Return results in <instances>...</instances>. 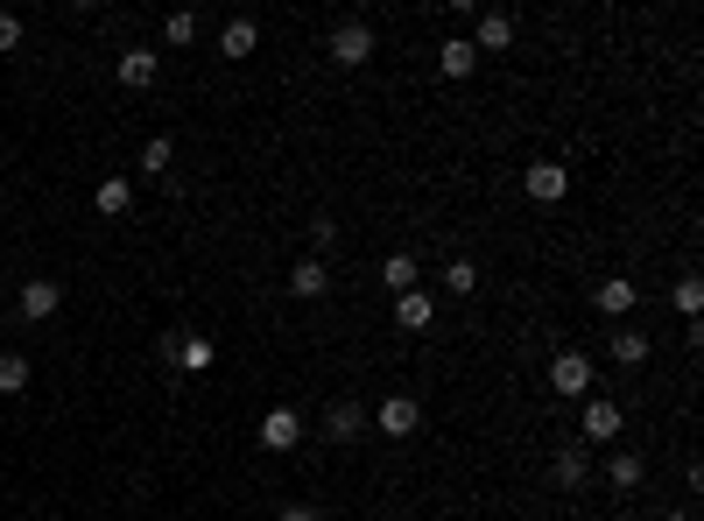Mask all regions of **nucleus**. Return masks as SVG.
I'll return each mask as SVG.
<instances>
[{"label": "nucleus", "instance_id": "b1692460", "mask_svg": "<svg viewBox=\"0 0 704 521\" xmlns=\"http://www.w3.org/2000/svg\"><path fill=\"white\" fill-rule=\"evenodd\" d=\"M162 42H170V50L198 42V14H170V22H162Z\"/></svg>", "mask_w": 704, "mask_h": 521}, {"label": "nucleus", "instance_id": "dca6fc26", "mask_svg": "<svg viewBox=\"0 0 704 521\" xmlns=\"http://www.w3.org/2000/svg\"><path fill=\"white\" fill-rule=\"evenodd\" d=\"M649 352H655V338L641 332V324H620V332H613V360L620 367H649Z\"/></svg>", "mask_w": 704, "mask_h": 521}, {"label": "nucleus", "instance_id": "0eeeda50", "mask_svg": "<svg viewBox=\"0 0 704 521\" xmlns=\"http://www.w3.org/2000/svg\"><path fill=\"white\" fill-rule=\"evenodd\" d=\"M592 303H598V318H634V303H641V282H627V275H606L592 289Z\"/></svg>", "mask_w": 704, "mask_h": 521}, {"label": "nucleus", "instance_id": "9b49d317", "mask_svg": "<svg viewBox=\"0 0 704 521\" xmlns=\"http://www.w3.org/2000/svg\"><path fill=\"white\" fill-rule=\"evenodd\" d=\"M549 480H557L564 494H578V486L592 480V451H585V444H564V451L549 458Z\"/></svg>", "mask_w": 704, "mask_h": 521}, {"label": "nucleus", "instance_id": "6e6552de", "mask_svg": "<svg viewBox=\"0 0 704 521\" xmlns=\"http://www.w3.org/2000/svg\"><path fill=\"white\" fill-rule=\"evenodd\" d=\"M22 318L28 324H42V318H57V303H64V282H50V275H36V282H22Z\"/></svg>", "mask_w": 704, "mask_h": 521}, {"label": "nucleus", "instance_id": "aec40b11", "mask_svg": "<svg viewBox=\"0 0 704 521\" xmlns=\"http://www.w3.org/2000/svg\"><path fill=\"white\" fill-rule=\"evenodd\" d=\"M416 282H423V268H416V255H387L381 261V289H395V296H409Z\"/></svg>", "mask_w": 704, "mask_h": 521}, {"label": "nucleus", "instance_id": "1a4fd4ad", "mask_svg": "<svg viewBox=\"0 0 704 521\" xmlns=\"http://www.w3.org/2000/svg\"><path fill=\"white\" fill-rule=\"evenodd\" d=\"M592 388V360L585 352H557L549 360V395H585Z\"/></svg>", "mask_w": 704, "mask_h": 521}, {"label": "nucleus", "instance_id": "423d86ee", "mask_svg": "<svg viewBox=\"0 0 704 521\" xmlns=\"http://www.w3.org/2000/svg\"><path fill=\"white\" fill-rule=\"evenodd\" d=\"M113 71H120V85H127V92H148V85L162 78V57L148 50V42H134V50H120Z\"/></svg>", "mask_w": 704, "mask_h": 521}, {"label": "nucleus", "instance_id": "f8f14e48", "mask_svg": "<svg viewBox=\"0 0 704 521\" xmlns=\"http://www.w3.org/2000/svg\"><path fill=\"white\" fill-rule=\"evenodd\" d=\"M289 296H296V303H318V296H332V268H324L318 255L296 261V268H289Z\"/></svg>", "mask_w": 704, "mask_h": 521}, {"label": "nucleus", "instance_id": "a878e982", "mask_svg": "<svg viewBox=\"0 0 704 521\" xmlns=\"http://www.w3.org/2000/svg\"><path fill=\"white\" fill-rule=\"evenodd\" d=\"M677 310H683V318H697V310H704V282H697V275L677 282Z\"/></svg>", "mask_w": 704, "mask_h": 521}, {"label": "nucleus", "instance_id": "bb28decb", "mask_svg": "<svg viewBox=\"0 0 704 521\" xmlns=\"http://www.w3.org/2000/svg\"><path fill=\"white\" fill-rule=\"evenodd\" d=\"M22 50V14H0V57Z\"/></svg>", "mask_w": 704, "mask_h": 521}, {"label": "nucleus", "instance_id": "39448f33", "mask_svg": "<svg viewBox=\"0 0 704 521\" xmlns=\"http://www.w3.org/2000/svg\"><path fill=\"white\" fill-rule=\"evenodd\" d=\"M472 50L479 57H501V50H515V14H501V8H486V14H479V22H472Z\"/></svg>", "mask_w": 704, "mask_h": 521}, {"label": "nucleus", "instance_id": "4468645a", "mask_svg": "<svg viewBox=\"0 0 704 521\" xmlns=\"http://www.w3.org/2000/svg\"><path fill=\"white\" fill-rule=\"evenodd\" d=\"M170 360L184 367V374H212V338H190V332H170Z\"/></svg>", "mask_w": 704, "mask_h": 521}, {"label": "nucleus", "instance_id": "cd10ccee", "mask_svg": "<svg viewBox=\"0 0 704 521\" xmlns=\"http://www.w3.org/2000/svg\"><path fill=\"white\" fill-rule=\"evenodd\" d=\"M282 521H324L318 508H282Z\"/></svg>", "mask_w": 704, "mask_h": 521}, {"label": "nucleus", "instance_id": "9d476101", "mask_svg": "<svg viewBox=\"0 0 704 521\" xmlns=\"http://www.w3.org/2000/svg\"><path fill=\"white\" fill-rule=\"evenodd\" d=\"M304 444V415L296 409H268L261 415V451H296Z\"/></svg>", "mask_w": 704, "mask_h": 521}, {"label": "nucleus", "instance_id": "412c9836", "mask_svg": "<svg viewBox=\"0 0 704 521\" xmlns=\"http://www.w3.org/2000/svg\"><path fill=\"white\" fill-rule=\"evenodd\" d=\"M254 42H261V28L239 14V22H226V36H219V57H254Z\"/></svg>", "mask_w": 704, "mask_h": 521}, {"label": "nucleus", "instance_id": "2eb2a0df", "mask_svg": "<svg viewBox=\"0 0 704 521\" xmlns=\"http://www.w3.org/2000/svg\"><path fill=\"white\" fill-rule=\"evenodd\" d=\"M395 324H402V332H430V324H437V303H430L423 289L395 296Z\"/></svg>", "mask_w": 704, "mask_h": 521}, {"label": "nucleus", "instance_id": "f3484780", "mask_svg": "<svg viewBox=\"0 0 704 521\" xmlns=\"http://www.w3.org/2000/svg\"><path fill=\"white\" fill-rule=\"evenodd\" d=\"M606 480L620 486V494H634V486L649 480V458L641 451H606Z\"/></svg>", "mask_w": 704, "mask_h": 521}, {"label": "nucleus", "instance_id": "20e7f679", "mask_svg": "<svg viewBox=\"0 0 704 521\" xmlns=\"http://www.w3.org/2000/svg\"><path fill=\"white\" fill-rule=\"evenodd\" d=\"M578 423H585V444H606V451H613V437H620V430H627V409H620V401H613V395H592Z\"/></svg>", "mask_w": 704, "mask_h": 521}, {"label": "nucleus", "instance_id": "c85d7f7f", "mask_svg": "<svg viewBox=\"0 0 704 521\" xmlns=\"http://www.w3.org/2000/svg\"><path fill=\"white\" fill-rule=\"evenodd\" d=\"M663 521H697V514H691V508H677V514H663Z\"/></svg>", "mask_w": 704, "mask_h": 521}, {"label": "nucleus", "instance_id": "ddd939ff", "mask_svg": "<svg viewBox=\"0 0 704 521\" xmlns=\"http://www.w3.org/2000/svg\"><path fill=\"white\" fill-rule=\"evenodd\" d=\"M359 430H367V409H359L353 395L324 409V437H332V444H359Z\"/></svg>", "mask_w": 704, "mask_h": 521}, {"label": "nucleus", "instance_id": "a211bd4d", "mask_svg": "<svg viewBox=\"0 0 704 521\" xmlns=\"http://www.w3.org/2000/svg\"><path fill=\"white\" fill-rule=\"evenodd\" d=\"M437 71H444V78H472V71H479V50H472L466 36L437 42Z\"/></svg>", "mask_w": 704, "mask_h": 521}, {"label": "nucleus", "instance_id": "393cba45", "mask_svg": "<svg viewBox=\"0 0 704 521\" xmlns=\"http://www.w3.org/2000/svg\"><path fill=\"white\" fill-rule=\"evenodd\" d=\"M170 156H176V141L170 134H148V148H141V170L156 176V170H170Z\"/></svg>", "mask_w": 704, "mask_h": 521}, {"label": "nucleus", "instance_id": "4be33fe9", "mask_svg": "<svg viewBox=\"0 0 704 521\" xmlns=\"http://www.w3.org/2000/svg\"><path fill=\"white\" fill-rule=\"evenodd\" d=\"M28 381H36V367H28V352H0V395H22Z\"/></svg>", "mask_w": 704, "mask_h": 521}, {"label": "nucleus", "instance_id": "5701e85b", "mask_svg": "<svg viewBox=\"0 0 704 521\" xmlns=\"http://www.w3.org/2000/svg\"><path fill=\"white\" fill-rule=\"evenodd\" d=\"M479 289V268L472 261H444V296H472Z\"/></svg>", "mask_w": 704, "mask_h": 521}, {"label": "nucleus", "instance_id": "f03ea898", "mask_svg": "<svg viewBox=\"0 0 704 521\" xmlns=\"http://www.w3.org/2000/svg\"><path fill=\"white\" fill-rule=\"evenodd\" d=\"M373 430H381V437H416V430H423V401L416 395H381Z\"/></svg>", "mask_w": 704, "mask_h": 521}, {"label": "nucleus", "instance_id": "7ed1b4c3", "mask_svg": "<svg viewBox=\"0 0 704 521\" xmlns=\"http://www.w3.org/2000/svg\"><path fill=\"white\" fill-rule=\"evenodd\" d=\"M521 190H529L535 204H564L571 198V170H564V162H529V170H521Z\"/></svg>", "mask_w": 704, "mask_h": 521}, {"label": "nucleus", "instance_id": "6ab92c4d", "mask_svg": "<svg viewBox=\"0 0 704 521\" xmlns=\"http://www.w3.org/2000/svg\"><path fill=\"white\" fill-rule=\"evenodd\" d=\"M92 204H99V219H127L134 212V184H127V176H107Z\"/></svg>", "mask_w": 704, "mask_h": 521}, {"label": "nucleus", "instance_id": "f257e3e1", "mask_svg": "<svg viewBox=\"0 0 704 521\" xmlns=\"http://www.w3.org/2000/svg\"><path fill=\"white\" fill-rule=\"evenodd\" d=\"M324 57H332L338 71H359L373 57V22H359V14H353V22H338L332 36H324Z\"/></svg>", "mask_w": 704, "mask_h": 521}]
</instances>
